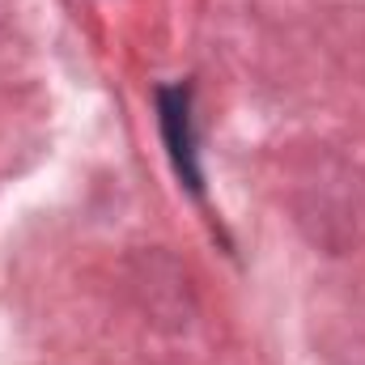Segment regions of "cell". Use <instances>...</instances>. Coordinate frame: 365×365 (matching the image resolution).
I'll list each match as a JSON object with an SVG mask.
<instances>
[{
    "instance_id": "1",
    "label": "cell",
    "mask_w": 365,
    "mask_h": 365,
    "mask_svg": "<svg viewBox=\"0 0 365 365\" xmlns=\"http://www.w3.org/2000/svg\"><path fill=\"white\" fill-rule=\"evenodd\" d=\"M158 123L170 153V166L191 195L204 191L200 170V136H195V110H191V86H162L158 90Z\"/></svg>"
}]
</instances>
